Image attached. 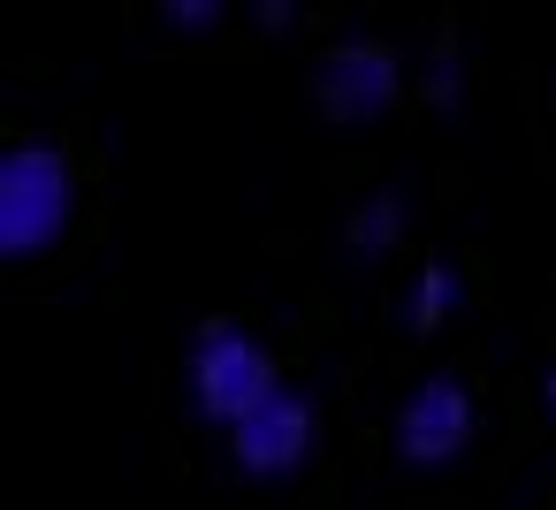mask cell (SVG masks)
<instances>
[{
  "mask_svg": "<svg viewBox=\"0 0 556 510\" xmlns=\"http://www.w3.org/2000/svg\"><path fill=\"white\" fill-rule=\"evenodd\" d=\"M472 442V396L457 381H419L396 411V449L404 464H450Z\"/></svg>",
  "mask_w": 556,
  "mask_h": 510,
  "instance_id": "cell-5",
  "label": "cell"
},
{
  "mask_svg": "<svg viewBox=\"0 0 556 510\" xmlns=\"http://www.w3.org/2000/svg\"><path fill=\"white\" fill-rule=\"evenodd\" d=\"M427 92H434V107H442V115H450V107L465 100V62H457L450 47L434 54V69H427Z\"/></svg>",
  "mask_w": 556,
  "mask_h": 510,
  "instance_id": "cell-9",
  "label": "cell"
},
{
  "mask_svg": "<svg viewBox=\"0 0 556 510\" xmlns=\"http://www.w3.org/2000/svg\"><path fill=\"white\" fill-rule=\"evenodd\" d=\"M237 434V464L252 472V480H282V472H298L305 457H313V404L305 396H290V388H275L244 426H229Z\"/></svg>",
  "mask_w": 556,
  "mask_h": 510,
  "instance_id": "cell-4",
  "label": "cell"
},
{
  "mask_svg": "<svg viewBox=\"0 0 556 510\" xmlns=\"http://www.w3.org/2000/svg\"><path fill=\"white\" fill-rule=\"evenodd\" d=\"M313 92H320V115H328V123H374V115L396 107L404 69H396L389 47H374V39H343V47L320 62Z\"/></svg>",
  "mask_w": 556,
  "mask_h": 510,
  "instance_id": "cell-3",
  "label": "cell"
},
{
  "mask_svg": "<svg viewBox=\"0 0 556 510\" xmlns=\"http://www.w3.org/2000/svg\"><path fill=\"white\" fill-rule=\"evenodd\" d=\"M161 16H168V31L199 39V31H214V24L229 16V0H161Z\"/></svg>",
  "mask_w": 556,
  "mask_h": 510,
  "instance_id": "cell-8",
  "label": "cell"
},
{
  "mask_svg": "<svg viewBox=\"0 0 556 510\" xmlns=\"http://www.w3.org/2000/svg\"><path fill=\"white\" fill-rule=\"evenodd\" d=\"M70 214H77V183L54 145L31 138L0 161V252L9 259H39L47 244H62Z\"/></svg>",
  "mask_w": 556,
  "mask_h": 510,
  "instance_id": "cell-1",
  "label": "cell"
},
{
  "mask_svg": "<svg viewBox=\"0 0 556 510\" xmlns=\"http://www.w3.org/2000/svg\"><path fill=\"white\" fill-rule=\"evenodd\" d=\"M252 9H260V24H267V31H290V16H298V0H252Z\"/></svg>",
  "mask_w": 556,
  "mask_h": 510,
  "instance_id": "cell-10",
  "label": "cell"
},
{
  "mask_svg": "<svg viewBox=\"0 0 556 510\" xmlns=\"http://www.w3.org/2000/svg\"><path fill=\"white\" fill-rule=\"evenodd\" d=\"M275 388H282V381H275V358H267L244 328L214 320V328L191 343V396H199V411H206V419L244 426Z\"/></svg>",
  "mask_w": 556,
  "mask_h": 510,
  "instance_id": "cell-2",
  "label": "cell"
},
{
  "mask_svg": "<svg viewBox=\"0 0 556 510\" xmlns=\"http://www.w3.org/2000/svg\"><path fill=\"white\" fill-rule=\"evenodd\" d=\"M457 297H465V290H457V275H450V267H427V275L412 282L404 313H412V328H442V320L457 313Z\"/></svg>",
  "mask_w": 556,
  "mask_h": 510,
  "instance_id": "cell-7",
  "label": "cell"
},
{
  "mask_svg": "<svg viewBox=\"0 0 556 510\" xmlns=\"http://www.w3.org/2000/svg\"><path fill=\"white\" fill-rule=\"evenodd\" d=\"M396 237H404V199H396V191H381V199H366V206L351 214V244H358V252H389Z\"/></svg>",
  "mask_w": 556,
  "mask_h": 510,
  "instance_id": "cell-6",
  "label": "cell"
},
{
  "mask_svg": "<svg viewBox=\"0 0 556 510\" xmlns=\"http://www.w3.org/2000/svg\"><path fill=\"white\" fill-rule=\"evenodd\" d=\"M541 396H548V411H556V366H548V381H541Z\"/></svg>",
  "mask_w": 556,
  "mask_h": 510,
  "instance_id": "cell-11",
  "label": "cell"
}]
</instances>
